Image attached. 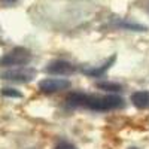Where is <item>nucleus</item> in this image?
<instances>
[{"mask_svg":"<svg viewBox=\"0 0 149 149\" xmlns=\"http://www.w3.org/2000/svg\"><path fill=\"white\" fill-rule=\"evenodd\" d=\"M2 94H3L5 97H14V98L22 97V94H21L19 91L14 90V88H3V90H2Z\"/></svg>","mask_w":149,"mask_h":149,"instance_id":"1a4fd4ad","label":"nucleus"},{"mask_svg":"<svg viewBox=\"0 0 149 149\" xmlns=\"http://www.w3.org/2000/svg\"><path fill=\"white\" fill-rule=\"evenodd\" d=\"M131 103L137 109H149V91L142 90L131 94Z\"/></svg>","mask_w":149,"mask_h":149,"instance_id":"0eeeda50","label":"nucleus"},{"mask_svg":"<svg viewBox=\"0 0 149 149\" xmlns=\"http://www.w3.org/2000/svg\"><path fill=\"white\" fill-rule=\"evenodd\" d=\"M130 149H137V148H130Z\"/></svg>","mask_w":149,"mask_h":149,"instance_id":"9b49d317","label":"nucleus"},{"mask_svg":"<svg viewBox=\"0 0 149 149\" xmlns=\"http://www.w3.org/2000/svg\"><path fill=\"white\" fill-rule=\"evenodd\" d=\"M85 107L95 112H109L124 107V100L118 95H88L85 98Z\"/></svg>","mask_w":149,"mask_h":149,"instance_id":"f257e3e1","label":"nucleus"},{"mask_svg":"<svg viewBox=\"0 0 149 149\" xmlns=\"http://www.w3.org/2000/svg\"><path fill=\"white\" fill-rule=\"evenodd\" d=\"M36 78V70L31 67H10L0 73V79L18 82V84H27Z\"/></svg>","mask_w":149,"mask_h":149,"instance_id":"7ed1b4c3","label":"nucleus"},{"mask_svg":"<svg viewBox=\"0 0 149 149\" xmlns=\"http://www.w3.org/2000/svg\"><path fill=\"white\" fill-rule=\"evenodd\" d=\"M115 55L112 57V58H107L104 63L102 64V66H98V67H85L82 72L85 73V74H88V76H93V78H98V76H102V74H104L106 72H107V69L113 64V61H115Z\"/></svg>","mask_w":149,"mask_h":149,"instance_id":"423d86ee","label":"nucleus"},{"mask_svg":"<svg viewBox=\"0 0 149 149\" xmlns=\"http://www.w3.org/2000/svg\"><path fill=\"white\" fill-rule=\"evenodd\" d=\"M45 72L49 74H57V76H69L76 72V67L66 60H54L45 67Z\"/></svg>","mask_w":149,"mask_h":149,"instance_id":"39448f33","label":"nucleus"},{"mask_svg":"<svg viewBox=\"0 0 149 149\" xmlns=\"http://www.w3.org/2000/svg\"><path fill=\"white\" fill-rule=\"evenodd\" d=\"M97 88H100L103 91H112V93H116V91H121L122 86L116 82H109V81H104V82H98L97 84Z\"/></svg>","mask_w":149,"mask_h":149,"instance_id":"6e6552de","label":"nucleus"},{"mask_svg":"<svg viewBox=\"0 0 149 149\" xmlns=\"http://www.w3.org/2000/svg\"><path fill=\"white\" fill-rule=\"evenodd\" d=\"M70 88V81L63 78H46L39 82V90L45 94H54Z\"/></svg>","mask_w":149,"mask_h":149,"instance_id":"20e7f679","label":"nucleus"},{"mask_svg":"<svg viewBox=\"0 0 149 149\" xmlns=\"http://www.w3.org/2000/svg\"><path fill=\"white\" fill-rule=\"evenodd\" d=\"M55 149H78V148L74 146L73 143H70V142H66V140H63V142L57 143Z\"/></svg>","mask_w":149,"mask_h":149,"instance_id":"9d476101","label":"nucleus"},{"mask_svg":"<svg viewBox=\"0 0 149 149\" xmlns=\"http://www.w3.org/2000/svg\"><path fill=\"white\" fill-rule=\"evenodd\" d=\"M31 61V52L27 48L17 46L3 57H0V66L2 67H17V66H27Z\"/></svg>","mask_w":149,"mask_h":149,"instance_id":"f03ea898","label":"nucleus"}]
</instances>
